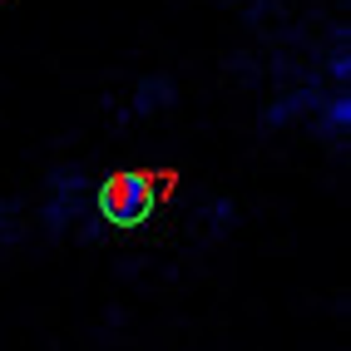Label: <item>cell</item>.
<instances>
[{
	"mask_svg": "<svg viewBox=\"0 0 351 351\" xmlns=\"http://www.w3.org/2000/svg\"><path fill=\"white\" fill-rule=\"evenodd\" d=\"M158 203V189L149 173L138 169H124V173H109L104 189H99V213L114 223V228H138Z\"/></svg>",
	"mask_w": 351,
	"mask_h": 351,
	"instance_id": "cell-1",
	"label": "cell"
}]
</instances>
